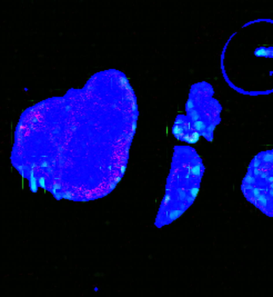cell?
Instances as JSON below:
<instances>
[{"label": "cell", "instance_id": "obj_1", "mask_svg": "<svg viewBox=\"0 0 273 297\" xmlns=\"http://www.w3.org/2000/svg\"><path fill=\"white\" fill-rule=\"evenodd\" d=\"M119 89L106 87L83 134L86 88L34 107L17 133L18 168L62 197L86 200L107 195L127 160L134 125L132 96L123 95L87 130Z\"/></svg>", "mask_w": 273, "mask_h": 297}, {"label": "cell", "instance_id": "obj_2", "mask_svg": "<svg viewBox=\"0 0 273 297\" xmlns=\"http://www.w3.org/2000/svg\"><path fill=\"white\" fill-rule=\"evenodd\" d=\"M261 160L263 162H273V153H265L262 155Z\"/></svg>", "mask_w": 273, "mask_h": 297}, {"label": "cell", "instance_id": "obj_3", "mask_svg": "<svg viewBox=\"0 0 273 297\" xmlns=\"http://www.w3.org/2000/svg\"><path fill=\"white\" fill-rule=\"evenodd\" d=\"M272 51H270L269 49H265V48H260L255 51V55L257 56H269Z\"/></svg>", "mask_w": 273, "mask_h": 297}]
</instances>
